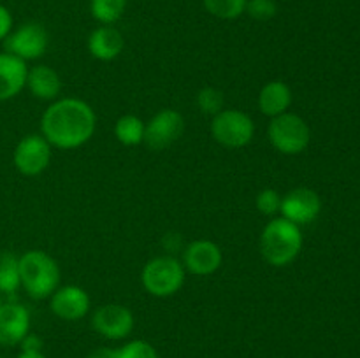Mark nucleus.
<instances>
[{"mask_svg":"<svg viewBox=\"0 0 360 358\" xmlns=\"http://www.w3.org/2000/svg\"><path fill=\"white\" fill-rule=\"evenodd\" d=\"M28 67L18 56L0 53V102L16 97L27 86Z\"/></svg>","mask_w":360,"mask_h":358,"instance_id":"obj_15","label":"nucleus"},{"mask_svg":"<svg viewBox=\"0 0 360 358\" xmlns=\"http://www.w3.org/2000/svg\"><path fill=\"white\" fill-rule=\"evenodd\" d=\"M210 14L220 20H236L246 11V0H202Z\"/></svg>","mask_w":360,"mask_h":358,"instance_id":"obj_22","label":"nucleus"},{"mask_svg":"<svg viewBox=\"0 0 360 358\" xmlns=\"http://www.w3.org/2000/svg\"><path fill=\"white\" fill-rule=\"evenodd\" d=\"M18 358H46L42 354V351H37V353H27V351H21V354Z\"/></svg>","mask_w":360,"mask_h":358,"instance_id":"obj_30","label":"nucleus"},{"mask_svg":"<svg viewBox=\"0 0 360 358\" xmlns=\"http://www.w3.org/2000/svg\"><path fill=\"white\" fill-rule=\"evenodd\" d=\"M127 0H90L91 16L102 25H112L123 16Z\"/></svg>","mask_w":360,"mask_h":358,"instance_id":"obj_21","label":"nucleus"},{"mask_svg":"<svg viewBox=\"0 0 360 358\" xmlns=\"http://www.w3.org/2000/svg\"><path fill=\"white\" fill-rule=\"evenodd\" d=\"M48 32L41 23H25L4 39V48L9 55L18 56L23 62L37 60L48 49Z\"/></svg>","mask_w":360,"mask_h":358,"instance_id":"obj_7","label":"nucleus"},{"mask_svg":"<svg viewBox=\"0 0 360 358\" xmlns=\"http://www.w3.org/2000/svg\"><path fill=\"white\" fill-rule=\"evenodd\" d=\"M245 13L257 21H269L276 16L278 4L276 0H246Z\"/></svg>","mask_w":360,"mask_h":358,"instance_id":"obj_26","label":"nucleus"},{"mask_svg":"<svg viewBox=\"0 0 360 358\" xmlns=\"http://www.w3.org/2000/svg\"><path fill=\"white\" fill-rule=\"evenodd\" d=\"M141 283L153 297H172L185 283V267L174 256H157L144 265Z\"/></svg>","mask_w":360,"mask_h":358,"instance_id":"obj_4","label":"nucleus"},{"mask_svg":"<svg viewBox=\"0 0 360 358\" xmlns=\"http://www.w3.org/2000/svg\"><path fill=\"white\" fill-rule=\"evenodd\" d=\"M13 30V16H11V11L7 7L0 6V41L7 37Z\"/></svg>","mask_w":360,"mask_h":358,"instance_id":"obj_27","label":"nucleus"},{"mask_svg":"<svg viewBox=\"0 0 360 358\" xmlns=\"http://www.w3.org/2000/svg\"><path fill=\"white\" fill-rule=\"evenodd\" d=\"M292 90L285 81H269L259 93V109L269 118L288 112L292 105Z\"/></svg>","mask_w":360,"mask_h":358,"instance_id":"obj_17","label":"nucleus"},{"mask_svg":"<svg viewBox=\"0 0 360 358\" xmlns=\"http://www.w3.org/2000/svg\"><path fill=\"white\" fill-rule=\"evenodd\" d=\"M51 144L37 133L23 137L14 147L13 160L18 171L23 175H39L48 168L51 161Z\"/></svg>","mask_w":360,"mask_h":358,"instance_id":"obj_9","label":"nucleus"},{"mask_svg":"<svg viewBox=\"0 0 360 358\" xmlns=\"http://www.w3.org/2000/svg\"><path fill=\"white\" fill-rule=\"evenodd\" d=\"M88 358H118L116 350H109V347H98L97 351L90 354Z\"/></svg>","mask_w":360,"mask_h":358,"instance_id":"obj_29","label":"nucleus"},{"mask_svg":"<svg viewBox=\"0 0 360 358\" xmlns=\"http://www.w3.org/2000/svg\"><path fill=\"white\" fill-rule=\"evenodd\" d=\"M49 309L60 319L77 321L90 311V297L83 288L76 286V284L56 288L49 298Z\"/></svg>","mask_w":360,"mask_h":358,"instance_id":"obj_13","label":"nucleus"},{"mask_svg":"<svg viewBox=\"0 0 360 358\" xmlns=\"http://www.w3.org/2000/svg\"><path fill=\"white\" fill-rule=\"evenodd\" d=\"M211 135L218 144L231 150L245 147L255 135V123L238 109H221L211 119Z\"/></svg>","mask_w":360,"mask_h":358,"instance_id":"obj_6","label":"nucleus"},{"mask_svg":"<svg viewBox=\"0 0 360 358\" xmlns=\"http://www.w3.org/2000/svg\"><path fill=\"white\" fill-rule=\"evenodd\" d=\"M144 130H146V123L139 116L125 114L116 121L115 137L123 146H137L144 142Z\"/></svg>","mask_w":360,"mask_h":358,"instance_id":"obj_19","label":"nucleus"},{"mask_svg":"<svg viewBox=\"0 0 360 358\" xmlns=\"http://www.w3.org/2000/svg\"><path fill=\"white\" fill-rule=\"evenodd\" d=\"M118 358H158L157 350L146 340H130L125 346L116 350Z\"/></svg>","mask_w":360,"mask_h":358,"instance_id":"obj_24","label":"nucleus"},{"mask_svg":"<svg viewBox=\"0 0 360 358\" xmlns=\"http://www.w3.org/2000/svg\"><path fill=\"white\" fill-rule=\"evenodd\" d=\"M185 130V118L176 109H162L150 121L144 130V142L150 150L162 151L174 144Z\"/></svg>","mask_w":360,"mask_h":358,"instance_id":"obj_8","label":"nucleus"},{"mask_svg":"<svg viewBox=\"0 0 360 358\" xmlns=\"http://www.w3.org/2000/svg\"><path fill=\"white\" fill-rule=\"evenodd\" d=\"M197 105L204 114L214 116L224 109V93L218 88L206 86L197 93Z\"/></svg>","mask_w":360,"mask_h":358,"instance_id":"obj_23","label":"nucleus"},{"mask_svg":"<svg viewBox=\"0 0 360 358\" xmlns=\"http://www.w3.org/2000/svg\"><path fill=\"white\" fill-rule=\"evenodd\" d=\"M267 137L274 150L280 151L281 154H299L309 146L311 130L306 119L299 114L283 112L276 118H271Z\"/></svg>","mask_w":360,"mask_h":358,"instance_id":"obj_5","label":"nucleus"},{"mask_svg":"<svg viewBox=\"0 0 360 358\" xmlns=\"http://www.w3.org/2000/svg\"><path fill=\"white\" fill-rule=\"evenodd\" d=\"M302 249V234L299 225L287 218H273L260 234V253L273 267H287Z\"/></svg>","mask_w":360,"mask_h":358,"instance_id":"obj_2","label":"nucleus"},{"mask_svg":"<svg viewBox=\"0 0 360 358\" xmlns=\"http://www.w3.org/2000/svg\"><path fill=\"white\" fill-rule=\"evenodd\" d=\"M20 286V262L11 253H2L0 255V293H14Z\"/></svg>","mask_w":360,"mask_h":358,"instance_id":"obj_20","label":"nucleus"},{"mask_svg":"<svg viewBox=\"0 0 360 358\" xmlns=\"http://www.w3.org/2000/svg\"><path fill=\"white\" fill-rule=\"evenodd\" d=\"M224 262V255L217 242L199 239L186 246L183 253V267L195 276H211Z\"/></svg>","mask_w":360,"mask_h":358,"instance_id":"obj_12","label":"nucleus"},{"mask_svg":"<svg viewBox=\"0 0 360 358\" xmlns=\"http://www.w3.org/2000/svg\"><path fill=\"white\" fill-rule=\"evenodd\" d=\"M320 211H322V199L315 190L306 188V186L290 190L287 195L281 197V216L299 227L315 221Z\"/></svg>","mask_w":360,"mask_h":358,"instance_id":"obj_10","label":"nucleus"},{"mask_svg":"<svg viewBox=\"0 0 360 358\" xmlns=\"http://www.w3.org/2000/svg\"><path fill=\"white\" fill-rule=\"evenodd\" d=\"M97 116L81 98L67 97L55 100L41 119V135L60 150H76L94 137Z\"/></svg>","mask_w":360,"mask_h":358,"instance_id":"obj_1","label":"nucleus"},{"mask_svg":"<svg viewBox=\"0 0 360 358\" xmlns=\"http://www.w3.org/2000/svg\"><path fill=\"white\" fill-rule=\"evenodd\" d=\"M91 325L105 339L120 340L132 333L134 314L125 305L105 304L94 312Z\"/></svg>","mask_w":360,"mask_h":358,"instance_id":"obj_11","label":"nucleus"},{"mask_svg":"<svg viewBox=\"0 0 360 358\" xmlns=\"http://www.w3.org/2000/svg\"><path fill=\"white\" fill-rule=\"evenodd\" d=\"M21 351H27V353H37V351H42V340L41 337L34 336V333H27L23 337V340L20 343Z\"/></svg>","mask_w":360,"mask_h":358,"instance_id":"obj_28","label":"nucleus"},{"mask_svg":"<svg viewBox=\"0 0 360 358\" xmlns=\"http://www.w3.org/2000/svg\"><path fill=\"white\" fill-rule=\"evenodd\" d=\"M20 281L28 295L35 300L51 297L60 283V267L48 253L30 249L18 258Z\"/></svg>","mask_w":360,"mask_h":358,"instance_id":"obj_3","label":"nucleus"},{"mask_svg":"<svg viewBox=\"0 0 360 358\" xmlns=\"http://www.w3.org/2000/svg\"><path fill=\"white\" fill-rule=\"evenodd\" d=\"M255 206L257 209H259V213L264 214V216H274V214L280 213L281 207L280 193L273 188H264L262 192H259V195H257Z\"/></svg>","mask_w":360,"mask_h":358,"instance_id":"obj_25","label":"nucleus"},{"mask_svg":"<svg viewBox=\"0 0 360 358\" xmlns=\"http://www.w3.org/2000/svg\"><path fill=\"white\" fill-rule=\"evenodd\" d=\"M123 48H125L123 35L112 25H102L95 28L88 37V51L101 62H111L118 58Z\"/></svg>","mask_w":360,"mask_h":358,"instance_id":"obj_16","label":"nucleus"},{"mask_svg":"<svg viewBox=\"0 0 360 358\" xmlns=\"http://www.w3.org/2000/svg\"><path fill=\"white\" fill-rule=\"evenodd\" d=\"M27 88L35 98L55 100L62 91V81L56 70L48 65H35L28 69Z\"/></svg>","mask_w":360,"mask_h":358,"instance_id":"obj_18","label":"nucleus"},{"mask_svg":"<svg viewBox=\"0 0 360 358\" xmlns=\"http://www.w3.org/2000/svg\"><path fill=\"white\" fill-rule=\"evenodd\" d=\"M30 330V314L27 307L18 302L0 304V344L16 346Z\"/></svg>","mask_w":360,"mask_h":358,"instance_id":"obj_14","label":"nucleus"}]
</instances>
